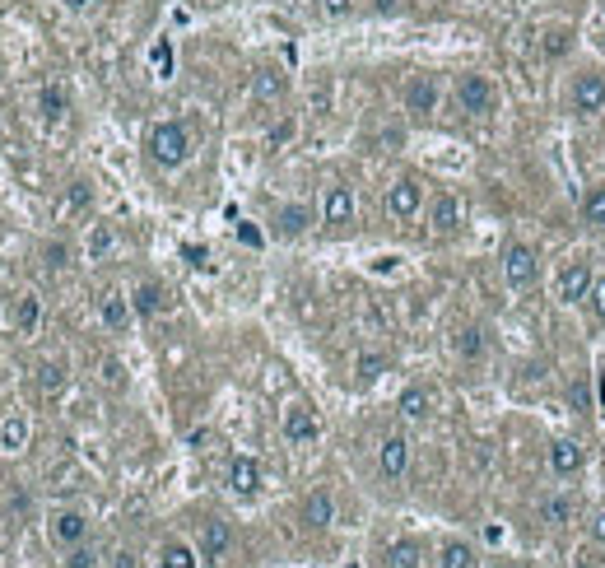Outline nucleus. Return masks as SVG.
I'll use <instances>...</instances> for the list:
<instances>
[{"label": "nucleus", "instance_id": "nucleus-1", "mask_svg": "<svg viewBox=\"0 0 605 568\" xmlns=\"http://www.w3.org/2000/svg\"><path fill=\"white\" fill-rule=\"evenodd\" d=\"M145 154L154 168H182L191 159V131L182 122H154L145 136Z\"/></svg>", "mask_w": 605, "mask_h": 568}, {"label": "nucleus", "instance_id": "nucleus-2", "mask_svg": "<svg viewBox=\"0 0 605 568\" xmlns=\"http://www.w3.org/2000/svg\"><path fill=\"white\" fill-rule=\"evenodd\" d=\"M89 531H94V517L84 513V508H52V513H47V541H52L56 550L84 545Z\"/></svg>", "mask_w": 605, "mask_h": 568}, {"label": "nucleus", "instance_id": "nucleus-3", "mask_svg": "<svg viewBox=\"0 0 605 568\" xmlns=\"http://www.w3.org/2000/svg\"><path fill=\"white\" fill-rule=\"evenodd\" d=\"M503 280L508 289H531L540 280V252L526 243H508L503 247Z\"/></svg>", "mask_w": 605, "mask_h": 568}, {"label": "nucleus", "instance_id": "nucleus-4", "mask_svg": "<svg viewBox=\"0 0 605 568\" xmlns=\"http://www.w3.org/2000/svg\"><path fill=\"white\" fill-rule=\"evenodd\" d=\"M382 210L391 219H415L424 210V182L419 177H396L387 187V196H382Z\"/></svg>", "mask_w": 605, "mask_h": 568}, {"label": "nucleus", "instance_id": "nucleus-5", "mask_svg": "<svg viewBox=\"0 0 605 568\" xmlns=\"http://www.w3.org/2000/svg\"><path fill=\"white\" fill-rule=\"evenodd\" d=\"M457 103H461V112H471V117H489L494 103H498L489 75H475V70H471V75H461V80H457Z\"/></svg>", "mask_w": 605, "mask_h": 568}, {"label": "nucleus", "instance_id": "nucleus-6", "mask_svg": "<svg viewBox=\"0 0 605 568\" xmlns=\"http://www.w3.org/2000/svg\"><path fill=\"white\" fill-rule=\"evenodd\" d=\"M229 550H233V527L224 517H205L201 531H196V555L205 564H219V559H229Z\"/></svg>", "mask_w": 605, "mask_h": 568}, {"label": "nucleus", "instance_id": "nucleus-7", "mask_svg": "<svg viewBox=\"0 0 605 568\" xmlns=\"http://www.w3.org/2000/svg\"><path fill=\"white\" fill-rule=\"evenodd\" d=\"M568 108L578 112V117H592V112L605 108V75L601 70H582L573 89H568Z\"/></svg>", "mask_w": 605, "mask_h": 568}, {"label": "nucleus", "instance_id": "nucleus-8", "mask_svg": "<svg viewBox=\"0 0 605 568\" xmlns=\"http://www.w3.org/2000/svg\"><path fill=\"white\" fill-rule=\"evenodd\" d=\"M377 471H382V480H401L410 471V438L405 433H387L377 443Z\"/></svg>", "mask_w": 605, "mask_h": 568}, {"label": "nucleus", "instance_id": "nucleus-9", "mask_svg": "<svg viewBox=\"0 0 605 568\" xmlns=\"http://www.w3.org/2000/svg\"><path fill=\"white\" fill-rule=\"evenodd\" d=\"M322 224L326 229H350L354 224V191L345 182H331L322 196Z\"/></svg>", "mask_w": 605, "mask_h": 568}, {"label": "nucleus", "instance_id": "nucleus-10", "mask_svg": "<svg viewBox=\"0 0 605 568\" xmlns=\"http://www.w3.org/2000/svg\"><path fill=\"white\" fill-rule=\"evenodd\" d=\"M592 284H596L592 261H587V257L568 261L564 271H559V298H564V303H582V298L592 294Z\"/></svg>", "mask_w": 605, "mask_h": 568}, {"label": "nucleus", "instance_id": "nucleus-11", "mask_svg": "<svg viewBox=\"0 0 605 568\" xmlns=\"http://www.w3.org/2000/svg\"><path fill=\"white\" fill-rule=\"evenodd\" d=\"M317 438H322V424H317V415H312L308 406H289V410H284V443L312 447Z\"/></svg>", "mask_w": 605, "mask_h": 568}, {"label": "nucleus", "instance_id": "nucleus-12", "mask_svg": "<svg viewBox=\"0 0 605 568\" xmlns=\"http://www.w3.org/2000/svg\"><path fill=\"white\" fill-rule=\"evenodd\" d=\"M229 494L233 499H256V494H261V461L256 457L229 461Z\"/></svg>", "mask_w": 605, "mask_h": 568}, {"label": "nucleus", "instance_id": "nucleus-13", "mask_svg": "<svg viewBox=\"0 0 605 568\" xmlns=\"http://www.w3.org/2000/svg\"><path fill=\"white\" fill-rule=\"evenodd\" d=\"M298 522L308 531L331 527V522H336V499H331V489H312L308 499H303V508H298Z\"/></svg>", "mask_w": 605, "mask_h": 568}, {"label": "nucleus", "instance_id": "nucleus-14", "mask_svg": "<svg viewBox=\"0 0 605 568\" xmlns=\"http://www.w3.org/2000/svg\"><path fill=\"white\" fill-rule=\"evenodd\" d=\"M38 117H42V126H61L70 117V89L61 80L38 89Z\"/></svg>", "mask_w": 605, "mask_h": 568}, {"label": "nucleus", "instance_id": "nucleus-15", "mask_svg": "<svg viewBox=\"0 0 605 568\" xmlns=\"http://www.w3.org/2000/svg\"><path fill=\"white\" fill-rule=\"evenodd\" d=\"M438 80L433 75H410L405 80V112H415V117H429L433 108H438Z\"/></svg>", "mask_w": 605, "mask_h": 568}, {"label": "nucleus", "instance_id": "nucleus-16", "mask_svg": "<svg viewBox=\"0 0 605 568\" xmlns=\"http://www.w3.org/2000/svg\"><path fill=\"white\" fill-rule=\"evenodd\" d=\"M33 387H38L42 401H56V396L70 387V368L66 359H42L38 368H33Z\"/></svg>", "mask_w": 605, "mask_h": 568}, {"label": "nucleus", "instance_id": "nucleus-17", "mask_svg": "<svg viewBox=\"0 0 605 568\" xmlns=\"http://www.w3.org/2000/svg\"><path fill=\"white\" fill-rule=\"evenodd\" d=\"M98 317H103V326H108L112 336H121V331L131 326V317H135L131 294H121V289H108V294L98 298Z\"/></svg>", "mask_w": 605, "mask_h": 568}, {"label": "nucleus", "instance_id": "nucleus-18", "mask_svg": "<svg viewBox=\"0 0 605 568\" xmlns=\"http://www.w3.org/2000/svg\"><path fill=\"white\" fill-rule=\"evenodd\" d=\"M429 229L433 233H457L461 229V201L452 191H433L429 201Z\"/></svg>", "mask_w": 605, "mask_h": 568}, {"label": "nucleus", "instance_id": "nucleus-19", "mask_svg": "<svg viewBox=\"0 0 605 568\" xmlns=\"http://www.w3.org/2000/svg\"><path fill=\"white\" fill-rule=\"evenodd\" d=\"M582 466H587V452H582V443H573V438H554L550 443V471L554 475H578Z\"/></svg>", "mask_w": 605, "mask_h": 568}, {"label": "nucleus", "instance_id": "nucleus-20", "mask_svg": "<svg viewBox=\"0 0 605 568\" xmlns=\"http://www.w3.org/2000/svg\"><path fill=\"white\" fill-rule=\"evenodd\" d=\"M424 564V545L401 536V541L382 545V555H377V568H419Z\"/></svg>", "mask_w": 605, "mask_h": 568}, {"label": "nucleus", "instance_id": "nucleus-21", "mask_svg": "<svg viewBox=\"0 0 605 568\" xmlns=\"http://www.w3.org/2000/svg\"><path fill=\"white\" fill-rule=\"evenodd\" d=\"M308 229H312V205L289 201L275 210V233H280V238H303Z\"/></svg>", "mask_w": 605, "mask_h": 568}, {"label": "nucleus", "instance_id": "nucleus-22", "mask_svg": "<svg viewBox=\"0 0 605 568\" xmlns=\"http://www.w3.org/2000/svg\"><path fill=\"white\" fill-rule=\"evenodd\" d=\"M131 308H135V317H159L168 308V289L159 280H140L131 289Z\"/></svg>", "mask_w": 605, "mask_h": 568}, {"label": "nucleus", "instance_id": "nucleus-23", "mask_svg": "<svg viewBox=\"0 0 605 568\" xmlns=\"http://www.w3.org/2000/svg\"><path fill=\"white\" fill-rule=\"evenodd\" d=\"M252 94L261 98V103H280V98L289 94V75H284L280 66H256V75H252Z\"/></svg>", "mask_w": 605, "mask_h": 568}, {"label": "nucleus", "instance_id": "nucleus-24", "mask_svg": "<svg viewBox=\"0 0 605 568\" xmlns=\"http://www.w3.org/2000/svg\"><path fill=\"white\" fill-rule=\"evenodd\" d=\"M396 410H401V420H410V424L429 420L433 415V392L429 387H405L401 401H396Z\"/></svg>", "mask_w": 605, "mask_h": 568}, {"label": "nucleus", "instance_id": "nucleus-25", "mask_svg": "<svg viewBox=\"0 0 605 568\" xmlns=\"http://www.w3.org/2000/svg\"><path fill=\"white\" fill-rule=\"evenodd\" d=\"M452 350H457V359H466V364L484 359V326H475V322L457 326V336H452Z\"/></svg>", "mask_w": 605, "mask_h": 568}, {"label": "nucleus", "instance_id": "nucleus-26", "mask_svg": "<svg viewBox=\"0 0 605 568\" xmlns=\"http://www.w3.org/2000/svg\"><path fill=\"white\" fill-rule=\"evenodd\" d=\"M24 447H28V420L24 415H5L0 420V452L5 457H19Z\"/></svg>", "mask_w": 605, "mask_h": 568}, {"label": "nucleus", "instance_id": "nucleus-27", "mask_svg": "<svg viewBox=\"0 0 605 568\" xmlns=\"http://www.w3.org/2000/svg\"><path fill=\"white\" fill-rule=\"evenodd\" d=\"M42 322V298L38 294H19L14 298V331L19 336H33Z\"/></svg>", "mask_w": 605, "mask_h": 568}, {"label": "nucleus", "instance_id": "nucleus-28", "mask_svg": "<svg viewBox=\"0 0 605 568\" xmlns=\"http://www.w3.org/2000/svg\"><path fill=\"white\" fill-rule=\"evenodd\" d=\"M84 252H89V261H108L112 252H117V233H112V224H89Z\"/></svg>", "mask_w": 605, "mask_h": 568}, {"label": "nucleus", "instance_id": "nucleus-29", "mask_svg": "<svg viewBox=\"0 0 605 568\" xmlns=\"http://www.w3.org/2000/svg\"><path fill=\"white\" fill-rule=\"evenodd\" d=\"M38 257H42V271L47 275H66L70 271V243L66 238H47Z\"/></svg>", "mask_w": 605, "mask_h": 568}, {"label": "nucleus", "instance_id": "nucleus-30", "mask_svg": "<svg viewBox=\"0 0 605 568\" xmlns=\"http://www.w3.org/2000/svg\"><path fill=\"white\" fill-rule=\"evenodd\" d=\"M196 564H201V555H196L187 541H163L159 568H196Z\"/></svg>", "mask_w": 605, "mask_h": 568}, {"label": "nucleus", "instance_id": "nucleus-31", "mask_svg": "<svg viewBox=\"0 0 605 568\" xmlns=\"http://www.w3.org/2000/svg\"><path fill=\"white\" fill-rule=\"evenodd\" d=\"M438 568H475L471 541H443V550H438Z\"/></svg>", "mask_w": 605, "mask_h": 568}, {"label": "nucleus", "instance_id": "nucleus-32", "mask_svg": "<svg viewBox=\"0 0 605 568\" xmlns=\"http://www.w3.org/2000/svg\"><path fill=\"white\" fill-rule=\"evenodd\" d=\"M540 522H545V527H564L568 517H573V503L564 499V494H550V499H540Z\"/></svg>", "mask_w": 605, "mask_h": 568}, {"label": "nucleus", "instance_id": "nucleus-33", "mask_svg": "<svg viewBox=\"0 0 605 568\" xmlns=\"http://www.w3.org/2000/svg\"><path fill=\"white\" fill-rule=\"evenodd\" d=\"M89 205H94V182L75 177V182L66 187V210H75V215H89Z\"/></svg>", "mask_w": 605, "mask_h": 568}, {"label": "nucleus", "instance_id": "nucleus-34", "mask_svg": "<svg viewBox=\"0 0 605 568\" xmlns=\"http://www.w3.org/2000/svg\"><path fill=\"white\" fill-rule=\"evenodd\" d=\"M582 219H587L592 229H605V187H592L582 196Z\"/></svg>", "mask_w": 605, "mask_h": 568}, {"label": "nucleus", "instance_id": "nucleus-35", "mask_svg": "<svg viewBox=\"0 0 605 568\" xmlns=\"http://www.w3.org/2000/svg\"><path fill=\"white\" fill-rule=\"evenodd\" d=\"M61 568H103V555H98V545H75V550H66V559H61Z\"/></svg>", "mask_w": 605, "mask_h": 568}, {"label": "nucleus", "instance_id": "nucleus-36", "mask_svg": "<svg viewBox=\"0 0 605 568\" xmlns=\"http://www.w3.org/2000/svg\"><path fill=\"white\" fill-rule=\"evenodd\" d=\"M568 406L578 410V415H587V410H592V387H587V373L568 382Z\"/></svg>", "mask_w": 605, "mask_h": 568}, {"label": "nucleus", "instance_id": "nucleus-37", "mask_svg": "<svg viewBox=\"0 0 605 568\" xmlns=\"http://www.w3.org/2000/svg\"><path fill=\"white\" fill-rule=\"evenodd\" d=\"M382 368H387V354H359V359H354V373H359V382L382 378Z\"/></svg>", "mask_w": 605, "mask_h": 568}, {"label": "nucleus", "instance_id": "nucleus-38", "mask_svg": "<svg viewBox=\"0 0 605 568\" xmlns=\"http://www.w3.org/2000/svg\"><path fill=\"white\" fill-rule=\"evenodd\" d=\"M568 47H573V33H568V28H554V33H545V42H540L545 56H564Z\"/></svg>", "mask_w": 605, "mask_h": 568}, {"label": "nucleus", "instance_id": "nucleus-39", "mask_svg": "<svg viewBox=\"0 0 605 568\" xmlns=\"http://www.w3.org/2000/svg\"><path fill=\"white\" fill-rule=\"evenodd\" d=\"M573 568H605V559H601V545H578L573 550Z\"/></svg>", "mask_w": 605, "mask_h": 568}, {"label": "nucleus", "instance_id": "nucleus-40", "mask_svg": "<svg viewBox=\"0 0 605 568\" xmlns=\"http://www.w3.org/2000/svg\"><path fill=\"white\" fill-rule=\"evenodd\" d=\"M294 131H298V126H294V117H284V122H275V126H270L266 145H270V149H284V145H289V140H294Z\"/></svg>", "mask_w": 605, "mask_h": 568}, {"label": "nucleus", "instance_id": "nucleus-41", "mask_svg": "<svg viewBox=\"0 0 605 568\" xmlns=\"http://www.w3.org/2000/svg\"><path fill=\"white\" fill-rule=\"evenodd\" d=\"M587 308H592V317H596V322H605V275H596L592 294H587Z\"/></svg>", "mask_w": 605, "mask_h": 568}, {"label": "nucleus", "instance_id": "nucleus-42", "mask_svg": "<svg viewBox=\"0 0 605 568\" xmlns=\"http://www.w3.org/2000/svg\"><path fill=\"white\" fill-rule=\"evenodd\" d=\"M317 10H322L326 19H350V14H354V0H317Z\"/></svg>", "mask_w": 605, "mask_h": 568}, {"label": "nucleus", "instance_id": "nucleus-43", "mask_svg": "<svg viewBox=\"0 0 605 568\" xmlns=\"http://www.w3.org/2000/svg\"><path fill=\"white\" fill-rule=\"evenodd\" d=\"M154 70H159V75H168V70H173V47H168V42H154Z\"/></svg>", "mask_w": 605, "mask_h": 568}, {"label": "nucleus", "instance_id": "nucleus-44", "mask_svg": "<svg viewBox=\"0 0 605 568\" xmlns=\"http://www.w3.org/2000/svg\"><path fill=\"white\" fill-rule=\"evenodd\" d=\"M587 536H592L596 545H605V508H596L592 522H587Z\"/></svg>", "mask_w": 605, "mask_h": 568}, {"label": "nucleus", "instance_id": "nucleus-45", "mask_svg": "<svg viewBox=\"0 0 605 568\" xmlns=\"http://www.w3.org/2000/svg\"><path fill=\"white\" fill-rule=\"evenodd\" d=\"M112 568H140V555H135V550H126V545H121L117 555H112Z\"/></svg>", "mask_w": 605, "mask_h": 568}, {"label": "nucleus", "instance_id": "nucleus-46", "mask_svg": "<svg viewBox=\"0 0 605 568\" xmlns=\"http://www.w3.org/2000/svg\"><path fill=\"white\" fill-rule=\"evenodd\" d=\"M238 238H242L247 247H261V233H256L252 224H238Z\"/></svg>", "mask_w": 605, "mask_h": 568}, {"label": "nucleus", "instance_id": "nucleus-47", "mask_svg": "<svg viewBox=\"0 0 605 568\" xmlns=\"http://www.w3.org/2000/svg\"><path fill=\"white\" fill-rule=\"evenodd\" d=\"M103 378H108L112 387H121V364H117V359H108V364H103Z\"/></svg>", "mask_w": 605, "mask_h": 568}, {"label": "nucleus", "instance_id": "nucleus-48", "mask_svg": "<svg viewBox=\"0 0 605 568\" xmlns=\"http://www.w3.org/2000/svg\"><path fill=\"white\" fill-rule=\"evenodd\" d=\"M373 10L377 14H396V10H401V0H373Z\"/></svg>", "mask_w": 605, "mask_h": 568}, {"label": "nucleus", "instance_id": "nucleus-49", "mask_svg": "<svg viewBox=\"0 0 605 568\" xmlns=\"http://www.w3.org/2000/svg\"><path fill=\"white\" fill-rule=\"evenodd\" d=\"M61 5H66V10H75V14H80V10H89L94 0H61Z\"/></svg>", "mask_w": 605, "mask_h": 568}, {"label": "nucleus", "instance_id": "nucleus-50", "mask_svg": "<svg viewBox=\"0 0 605 568\" xmlns=\"http://www.w3.org/2000/svg\"><path fill=\"white\" fill-rule=\"evenodd\" d=\"M498 568H526V564H517V559H503V564H498Z\"/></svg>", "mask_w": 605, "mask_h": 568}, {"label": "nucleus", "instance_id": "nucleus-51", "mask_svg": "<svg viewBox=\"0 0 605 568\" xmlns=\"http://www.w3.org/2000/svg\"><path fill=\"white\" fill-rule=\"evenodd\" d=\"M201 5H219V0H201Z\"/></svg>", "mask_w": 605, "mask_h": 568}, {"label": "nucleus", "instance_id": "nucleus-52", "mask_svg": "<svg viewBox=\"0 0 605 568\" xmlns=\"http://www.w3.org/2000/svg\"><path fill=\"white\" fill-rule=\"evenodd\" d=\"M0 84H5V66H0Z\"/></svg>", "mask_w": 605, "mask_h": 568}]
</instances>
